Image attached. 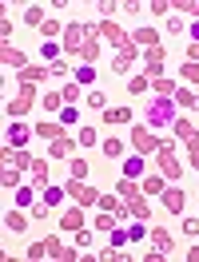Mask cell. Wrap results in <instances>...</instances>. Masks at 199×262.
Returning <instances> with one entry per match:
<instances>
[{"instance_id": "1", "label": "cell", "mask_w": 199, "mask_h": 262, "mask_svg": "<svg viewBox=\"0 0 199 262\" xmlns=\"http://www.w3.org/2000/svg\"><path fill=\"white\" fill-rule=\"evenodd\" d=\"M64 48H68V52H80L84 60H96L99 40L92 36V28H88V24H68V32H64Z\"/></svg>"}, {"instance_id": "2", "label": "cell", "mask_w": 199, "mask_h": 262, "mask_svg": "<svg viewBox=\"0 0 199 262\" xmlns=\"http://www.w3.org/2000/svg\"><path fill=\"white\" fill-rule=\"evenodd\" d=\"M144 123H148V127H167V123H175V103H171V96L148 99V107H144Z\"/></svg>"}, {"instance_id": "3", "label": "cell", "mask_w": 199, "mask_h": 262, "mask_svg": "<svg viewBox=\"0 0 199 262\" xmlns=\"http://www.w3.org/2000/svg\"><path fill=\"white\" fill-rule=\"evenodd\" d=\"M44 254H52V258H72L64 246H60V238H48V243H36L28 246V258H44Z\"/></svg>"}, {"instance_id": "4", "label": "cell", "mask_w": 199, "mask_h": 262, "mask_svg": "<svg viewBox=\"0 0 199 262\" xmlns=\"http://www.w3.org/2000/svg\"><path fill=\"white\" fill-rule=\"evenodd\" d=\"M120 195H128V207H132V214H135V219H148V203L135 195L132 179H120Z\"/></svg>"}, {"instance_id": "5", "label": "cell", "mask_w": 199, "mask_h": 262, "mask_svg": "<svg viewBox=\"0 0 199 262\" xmlns=\"http://www.w3.org/2000/svg\"><path fill=\"white\" fill-rule=\"evenodd\" d=\"M99 32H104V40H108V44H116L120 52L135 48V40H128V36H124V32L116 28V24H112V20H104V24H99Z\"/></svg>"}, {"instance_id": "6", "label": "cell", "mask_w": 199, "mask_h": 262, "mask_svg": "<svg viewBox=\"0 0 199 262\" xmlns=\"http://www.w3.org/2000/svg\"><path fill=\"white\" fill-rule=\"evenodd\" d=\"M68 195H76V203H80V207H88V203H99V191L84 187V179H72V183H68Z\"/></svg>"}, {"instance_id": "7", "label": "cell", "mask_w": 199, "mask_h": 262, "mask_svg": "<svg viewBox=\"0 0 199 262\" xmlns=\"http://www.w3.org/2000/svg\"><path fill=\"white\" fill-rule=\"evenodd\" d=\"M160 171H164L167 179H180V163L171 159V143H164V147H160Z\"/></svg>"}, {"instance_id": "8", "label": "cell", "mask_w": 199, "mask_h": 262, "mask_svg": "<svg viewBox=\"0 0 199 262\" xmlns=\"http://www.w3.org/2000/svg\"><path fill=\"white\" fill-rule=\"evenodd\" d=\"M132 143H135V151H160V147H164L151 131H132Z\"/></svg>"}, {"instance_id": "9", "label": "cell", "mask_w": 199, "mask_h": 262, "mask_svg": "<svg viewBox=\"0 0 199 262\" xmlns=\"http://www.w3.org/2000/svg\"><path fill=\"white\" fill-rule=\"evenodd\" d=\"M8 143H12V147H24V143H28V127H24V123H12V127H8Z\"/></svg>"}, {"instance_id": "10", "label": "cell", "mask_w": 199, "mask_h": 262, "mask_svg": "<svg viewBox=\"0 0 199 262\" xmlns=\"http://www.w3.org/2000/svg\"><path fill=\"white\" fill-rule=\"evenodd\" d=\"M60 227H64V230H80V227H84V214L76 211V207H72V211H64V219H60Z\"/></svg>"}, {"instance_id": "11", "label": "cell", "mask_w": 199, "mask_h": 262, "mask_svg": "<svg viewBox=\"0 0 199 262\" xmlns=\"http://www.w3.org/2000/svg\"><path fill=\"white\" fill-rule=\"evenodd\" d=\"M151 243H155L151 254H164V250H171V234H167V230H151Z\"/></svg>"}, {"instance_id": "12", "label": "cell", "mask_w": 199, "mask_h": 262, "mask_svg": "<svg viewBox=\"0 0 199 262\" xmlns=\"http://www.w3.org/2000/svg\"><path fill=\"white\" fill-rule=\"evenodd\" d=\"M4 163H16V167H36V159L28 155V151H12V155L4 151Z\"/></svg>"}, {"instance_id": "13", "label": "cell", "mask_w": 199, "mask_h": 262, "mask_svg": "<svg viewBox=\"0 0 199 262\" xmlns=\"http://www.w3.org/2000/svg\"><path fill=\"white\" fill-rule=\"evenodd\" d=\"M140 175H144V159H140V155H132V159L124 163V179H140Z\"/></svg>"}, {"instance_id": "14", "label": "cell", "mask_w": 199, "mask_h": 262, "mask_svg": "<svg viewBox=\"0 0 199 262\" xmlns=\"http://www.w3.org/2000/svg\"><path fill=\"white\" fill-rule=\"evenodd\" d=\"M164 203H167V211H171V214H180V211H183V191H175V187H171V191L164 195Z\"/></svg>"}, {"instance_id": "15", "label": "cell", "mask_w": 199, "mask_h": 262, "mask_svg": "<svg viewBox=\"0 0 199 262\" xmlns=\"http://www.w3.org/2000/svg\"><path fill=\"white\" fill-rule=\"evenodd\" d=\"M40 103H44L48 112H64V92H48V96L40 99Z\"/></svg>"}, {"instance_id": "16", "label": "cell", "mask_w": 199, "mask_h": 262, "mask_svg": "<svg viewBox=\"0 0 199 262\" xmlns=\"http://www.w3.org/2000/svg\"><path fill=\"white\" fill-rule=\"evenodd\" d=\"M40 139H60V135H64V123H40Z\"/></svg>"}, {"instance_id": "17", "label": "cell", "mask_w": 199, "mask_h": 262, "mask_svg": "<svg viewBox=\"0 0 199 262\" xmlns=\"http://www.w3.org/2000/svg\"><path fill=\"white\" fill-rule=\"evenodd\" d=\"M175 99H180L183 107H191V112L199 107V96H195V92H187V88H175Z\"/></svg>"}, {"instance_id": "18", "label": "cell", "mask_w": 199, "mask_h": 262, "mask_svg": "<svg viewBox=\"0 0 199 262\" xmlns=\"http://www.w3.org/2000/svg\"><path fill=\"white\" fill-rule=\"evenodd\" d=\"M151 88H155V96H175V83L164 80V76H155V80H151Z\"/></svg>"}, {"instance_id": "19", "label": "cell", "mask_w": 199, "mask_h": 262, "mask_svg": "<svg viewBox=\"0 0 199 262\" xmlns=\"http://www.w3.org/2000/svg\"><path fill=\"white\" fill-rule=\"evenodd\" d=\"M104 119H108V123H128L132 112H128V107H112V112H104Z\"/></svg>"}, {"instance_id": "20", "label": "cell", "mask_w": 199, "mask_h": 262, "mask_svg": "<svg viewBox=\"0 0 199 262\" xmlns=\"http://www.w3.org/2000/svg\"><path fill=\"white\" fill-rule=\"evenodd\" d=\"M132 60H135V48H128V52H120V56H116V64H112V68H116V72H128Z\"/></svg>"}, {"instance_id": "21", "label": "cell", "mask_w": 199, "mask_h": 262, "mask_svg": "<svg viewBox=\"0 0 199 262\" xmlns=\"http://www.w3.org/2000/svg\"><path fill=\"white\" fill-rule=\"evenodd\" d=\"M135 44H148V48H155V44H160V36L151 32V28H140V32H135Z\"/></svg>"}, {"instance_id": "22", "label": "cell", "mask_w": 199, "mask_h": 262, "mask_svg": "<svg viewBox=\"0 0 199 262\" xmlns=\"http://www.w3.org/2000/svg\"><path fill=\"white\" fill-rule=\"evenodd\" d=\"M108 234H112V254H116L120 246H124V243H128V238H132L128 230H120V227H112V230H108Z\"/></svg>"}, {"instance_id": "23", "label": "cell", "mask_w": 199, "mask_h": 262, "mask_svg": "<svg viewBox=\"0 0 199 262\" xmlns=\"http://www.w3.org/2000/svg\"><path fill=\"white\" fill-rule=\"evenodd\" d=\"M68 151H72V143H68L64 135H60V139H52V155H56V159H64Z\"/></svg>"}, {"instance_id": "24", "label": "cell", "mask_w": 199, "mask_h": 262, "mask_svg": "<svg viewBox=\"0 0 199 262\" xmlns=\"http://www.w3.org/2000/svg\"><path fill=\"white\" fill-rule=\"evenodd\" d=\"M16 203H20V207H36V191L20 187V191H16Z\"/></svg>"}, {"instance_id": "25", "label": "cell", "mask_w": 199, "mask_h": 262, "mask_svg": "<svg viewBox=\"0 0 199 262\" xmlns=\"http://www.w3.org/2000/svg\"><path fill=\"white\" fill-rule=\"evenodd\" d=\"M175 135H180V139H191V135H195V127H191L187 119H175Z\"/></svg>"}, {"instance_id": "26", "label": "cell", "mask_w": 199, "mask_h": 262, "mask_svg": "<svg viewBox=\"0 0 199 262\" xmlns=\"http://www.w3.org/2000/svg\"><path fill=\"white\" fill-rule=\"evenodd\" d=\"M80 143H84V147H92V143H99L96 127H80Z\"/></svg>"}, {"instance_id": "27", "label": "cell", "mask_w": 199, "mask_h": 262, "mask_svg": "<svg viewBox=\"0 0 199 262\" xmlns=\"http://www.w3.org/2000/svg\"><path fill=\"white\" fill-rule=\"evenodd\" d=\"M60 199H64V191H60V187H44V203H48V207H56Z\"/></svg>"}, {"instance_id": "28", "label": "cell", "mask_w": 199, "mask_h": 262, "mask_svg": "<svg viewBox=\"0 0 199 262\" xmlns=\"http://www.w3.org/2000/svg\"><path fill=\"white\" fill-rule=\"evenodd\" d=\"M4 227H8V230H24V214H20V211H12L8 219H4Z\"/></svg>"}, {"instance_id": "29", "label": "cell", "mask_w": 199, "mask_h": 262, "mask_svg": "<svg viewBox=\"0 0 199 262\" xmlns=\"http://www.w3.org/2000/svg\"><path fill=\"white\" fill-rule=\"evenodd\" d=\"M183 80H187V83H199V64L187 60V64H183Z\"/></svg>"}, {"instance_id": "30", "label": "cell", "mask_w": 199, "mask_h": 262, "mask_svg": "<svg viewBox=\"0 0 199 262\" xmlns=\"http://www.w3.org/2000/svg\"><path fill=\"white\" fill-rule=\"evenodd\" d=\"M4 64H12V68H24V56H20V52H12V48H4Z\"/></svg>"}, {"instance_id": "31", "label": "cell", "mask_w": 199, "mask_h": 262, "mask_svg": "<svg viewBox=\"0 0 199 262\" xmlns=\"http://www.w3.org/2000/svg\"><path fill=\"white\" fill-rule=\"evenodd\" d=\"M76 119H80V115H76V103H72V107H64V112H60V123H64V127H72Z\"/></svg>"}, {"instance_id": "32", "label": "cell", "mask_w": 199, "mask_h": 262, "mask_svg": "<svg viewBox=\"0 0 199 262\" xmlns=\"http://www.w3.org/2000/svg\"><path fill=\"white\" fill-rule=\"evenodd\" d=\"M76 80H80V83H92V80H96V68H76Z\"/></svg>"}, {"instance_id": "33", "label": "cell", "mask_w": 199, "mask_h": 262, "mask_svg": "<svg viewBox=\"0 0 199 262\" xmlns=\"http://www.w3.org/2000/svg\"><path fill=\"white\" fill-rule=\"evenodd\" d=\"M32 171H36V183H40V187H48V163H36Z\"/></svg>"}, {"instance_id": "34", "label": "cell", "mask_w": 199, "mask_h": 262, "mask_svg": "<svg viewBox=\"0 0 199 262\" xmlns=\"http://www.w3.org/2000/svg\"><path fill=\"white\" fill-rule=\"evenodd\" d=\"M120 151H124L120 139H104V155H120Z\"/></svg>"}, {"instance_id": "35", "label": "cell", "mask_w": 199, "mask_h": 262, "mask_svg": "<svg viewBox=\"0 0 199 262\" xmlns=\"http://www.w3.org/2000/svg\"><path fill=\"white\" fill-rule=\"evenodd\" d=\"M88 175V163L84 159H72V179H84Z\"/></svg>"}, {"instance_id": "36", "label": "cell", "mask_w": 199, "mask_h": 262, "mask_svg": "<svg viewBox=\"0 0 199 262\" xmlns=\"http://www.w3.org/2000/svg\"><path fill=\"white\" fill-rule=\"evenodd\" d=\"M96 227H99V230H112V227H116V219H112V214H104V211H99Z\"/></svg>"}, {"instance_id": "37", "label": "cell", "mask_w": 199, "mask_h": 262, "mask_svg": "<svg viewBox=\"0 0 199 262\" xmlns=\"http://www.w3.org/2000/svg\"><path fill=\"white\" fill-rule=\"evenodd\" d=\"M144 191H148V195H160V191H164V179H148V183H144Z\"/></svg>"}, {"instance_id": "38", "label": "cell", "mask_w": 199, "mask_h": 262, "mask_svg": "<svg viewBox=\"0 0 199 262\" xmlns=\"http://www.w3.org/2000/svg\"><path fill=\"white\" fill-rule=\"evenodd\" d=\"M88 107H99V112H104V92H92V96H88Z\"/></svg>"}, {"instance_id": "39", "label": "cell", "mask_w": 199, "mask_h": 262, "mask_svg": "<svg viewBox=\"0 0 199 262\" xmlns=\"http://www.w3.org/2000/svg\"><path fill=\"white\" fill-rule=\"evenodd\" d=\"M183 230H187V234L195 238V234H199V219H183Z\"/></svg>"}, {"instance_id": "40", "label": "cell", "mask_w": 199, "mask_h": 262, "mask_svg": "<svg viewBox=\"0 0 199 262\" xmlns=\"http://www.w3.org/2000/svg\"><path fill=\"white\" fill-rule=\"evenodd\" d=\"M128 88H132V96H135V92H144V88H148V80H144V76H135V80L128 83Z\"/></svg>"}, {"instance_id": "41", "label": "cell", "mask_w": 199, "mask_h": 262, "mask_svg": "<svg viewBox=\"0 0 199 262\" xmlns=\"http://www.w3.org/2000/svg\"><path fill=\"white\" fill-rule=\"evenodd\" d=\"M24 20H28V24H44V16H40V8H28V16H24Z\"/></svg>"}, {"instance_id": "42", "label": "cell", "mask_w": 199, "mask_h": 262, "mask_svg": "<svg viewBox=\"0 0 199 262\" xmlns=\"http://www.w3.org/2000/svg\"><path fill=\"white\" fill-rule=\"evenodd\" d=\"M180 8H183V12H191V16H199V4H195V0H187V4H180Z\"/></svg>"}, {"instance_id": "43", "label": "cell", "mask_w": 199, "mask_h": 262, "mask_svg": "<svg viewBox=\"0 0 199 262\" xmlns=\"http://www.w3.org/2000/svg\"><path fill=\"white\" fill-rule=\"evenodd\" d=\"M187 60H191V64H199V44H191V48H187Z\"/></svg>"}, {"instance_id": "44", "label": "cell", "mask_w": 199, "mask_h": 262, "mask_svg": "<svg viewBox=\"0 0 199 262\" xmlns=\"http://www.w3.org/2000/svg\"><path fill=\"white\" fill-rule=\"evenodd\" d=\"M191 36H195V44H199V20H195V24H191Z\"/></svg>"}]
</instances>
